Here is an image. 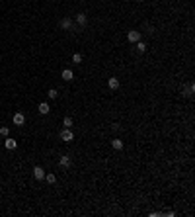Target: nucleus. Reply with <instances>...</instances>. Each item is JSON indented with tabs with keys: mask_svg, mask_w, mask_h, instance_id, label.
Listing matches in <instances>:
<instances>
[{
	"mask_svg": "<svg viewBox=\"0 0 195 217\" xmlns=\"http://www.w3.org/2000/svg\"><path fill=\"white\" fill-rule=\"evenodd\" d=\"M59 137H61V141H64V143H70L72 139H74V133H72L68 127H64L63 131L59 133Z\"/></svg>",
	"mask_w": 195,
	"mask_h": 217,
	"instance_id": "f257e3e1",
	"label": "nucleus"
},
{
	"mask_svg": "<svg viewBox=\"0 0 195 217\" xmlns=\"http://www.w3.org/2000/svg\"><path fill=\"white\" fill-rule=\"evenodd\" d=\"M127 39L131 41V43H137V41H141V31H137V30H131L127 33Z\"/></svg>",
	"mask_w": 195,
	"mask_h": 217,
	"instance_id": "f03ea898",
	"label": "nucleus"
},
{
	"mask_svg": "<svg viewBox=\"0 0 195 217\" xmlns=\"http://www.w3.org/2000/svg\"><path fill=\"white\" fill-rule=\"evenodd\" d=\"M59 26H61V30H64V31L72 30V18H63Z\"/></svg>",
	"mask_w": 195,
	"mask_h": 217,
	"instance_id": "7ed1b4c3",
	"label": "nucleus"
},
{
	"mask_svg": "<svg viewBox=\"0 0 195 217\" xmlns=\"http://www.w3.org/2000/svg\"><path fill=\"white\" fill-rule=\"evenodd\" d=\"M33 178L35 180H43L45 178V170H43L41 166H33Z\"/></svg>",
	"mask_w": 195,
	"mask_h": 217,
	"instance_id": "20e7f679",
	"label": "nucleus"
},
{
	"mask_svg": "<svg viewBox=\"0 0 195 217\" xmlns=\"http://www.w3.org/2000/svg\"><path fill=\"white\" fill-rule=\"evenodd\" d=\"M4 147H6V149H10V151H14V149L18 147V141H16V139H12V137H6Z\"/></svg>",
	"mask_w": 195,
	"mask_h": 217,
	"instance_id": "39448f33",
	"label": "nucleus"
},
{
	"mask_svg": "<svg viewBox=\"0 0 195 217\" xmlns=\"http://www.w3.org/2000/svg\"><path fill=\"white\" fill-rule=\"evenodd\" d=\"M12 121H14V125H24L26 123V118H24V113L18 112V113H14V119Z\"/></svg>",
	"mask_w": 195,
	"mask_h": 217,
	"instance_id": "423d86ee",
	"label": "nucleus"
},
{
	"mask_svg": "<svg viewBox=\"0 0 195 217\" xmlns=\"http://www.w3.org/2000/svg\"><path fill=\"white\" fill-rule=\"evenodd\" d=\"M37 110H39V113H41V115H47L49 112H51V106H49L47 102H41V104L37 106Z\"/></svg>",
	"mask_w": 195,
	"mask_h": 217,
	"instance_id": "0eeeda50",
	"label": "nucleus"
},
{
	"mask_svg": "<svg viewBox=\"0 0 195 217\" xmlns=\"http://www.w3.org/2000/svg\"><path fill=\"white\" fill-rule=\"evenodd\" d=\"M59 166H63V168H68V166H70V157H68V155L59 157Z\"/></svg>",
	"mask_w": 195,
	"mask_h": 217,
	"instance_id": "6e6552de",
	"label": "nucleus"
},
{
	"mask_svg": "<svg viewBox=\"0 0 195 217\" xmlns=\"http://www.w3.org/2000/svg\"><path fill=\"white\" fill-rule=\"evenodd\" d=\"M61 76H63V80H67V82H70V80H72V78H74V72H72L70 69H64Z\"/></svg>",
	"mask_w": 195,
	"mask_h": 217,
	"instance_id": "1a4fd4ad",
	"label": "nucleus"
},
{
	"mask_svg": "<svg viewBox=\"0 0 195 217\" xmlns=\"http://www.w3.org/2000/svg\"><path fill=\"white\" fill-rule=\"evenodd\" d=\"M193 92H195V86H193V84H189V86H185V88H182V94H183V96H187V98H191V96H193Z\"/></svg>",
	"mask_w": 195,
	"mask_h": 217,
	"instance_id": "9d476101",
	"label": "nucleus"
},
{
	"mask_svg": "<svg viewBox=\"0 0 195 217\" xmlns=\"http://www.w3.org/2000/svg\"><path fill=\"white\" fill-rule=\"evenodd\" d=\"M76 22H78V26H86L88 24V18H86L84 12H80V14H76Z\"/></svg>",
	"mask_w": 195,
	"mask_h": 217,
	"instance_id": "9b49d317",
	"label": "nucleus"
},
{
	"mask_svg": "<svg viewBox=\"0 0 195 217\" xmlns=\"http://www.w3.org/2000/svg\"><path fill=\"white\" fill-rule=\"evenodd\" d=\"M107 86H109L111 90H117L119 88V78H115V76H111L109 80H107Z\"/></svg>",
	"mask_w": 195,
	"mask_h": 217,
	"instance_id": "f8f14e48",
	"label": "nucleus"
},
{
	"mask_svg": "<svg viewBox=\"0 0 195 217\" xmlns=\"http://www.w3.org/2000/svg\"><path fill=\"white\" fill-rule=\"evenodd\" d=\"M111 147H113L115 151H121V149H123V141H121V139H113V141H111Z\"/></svg>",
	"mask_w": 195,
	"mask_h": 217,
	"instance_id": "ddd939ff",
	"label": "nucleus"
},
{
	"mask_svg": "<svg viewBox=\"0 0 195 217\" xmlns=\"http://www.w3.org/2000/svg\"><path fill=\"white\" fill-rule=\"evenodd\" d=\"M137 51H139V53H144V51H146V43L137 41Z\"/></svg>",
	"mask_w": 195,
	"mask_h": 217,
	"instance_id": "4468645a",
	"label": "nucleus"
},
{
	"mask_svg": "<svg viewBox=\"0 0 195 217\" xmlns=\"http://www.w3.org/2000/svg\"><path fill=\"white\" fill-rule=\"evenodd\" d=\"M45 180H47V184H55L57 182V176L55 174H45Z\"/></svg>",
	"mask_w": 195,
	"mask_h": 217,
	"instance_id": "2eb2a0df",
	"label": "nucleus"
},
{
	"mask_svg": "<svg viewBox=\"0 0 195 217\" xmlns=\"http://www.w3.org/2000/svg\"><path fill=\"white\" fill-rule=\"evenodd\" d=\"M72 63L80 65V63H82V55H80V53H74V55H72Z\"/></svg>",
	"mask_w": 195,
	"mask_h": 217,
	"instance_id": "dca6fc26",
	"label": "nucleus"
},
{
	"mask_svg": "<svg viewBox=\"0 0 195 217\" xmlns=\"http://www.w3.org/2000/svg\"><path fill=\"white\" fill-rule=\"evenodd\" d=\"M72 123H74V121H72V118H64V119H63V125L68 127V129L72 127Z\"/></svg>",
	"mask_w": 195,
	"mask_h": 217,
	"instance_id": "f3484780",
	"label": "nucleus"
},
{
	"mask_svg": "<svg viewBox=\"0 0 195 217\" xmlns=\"http://www.w3.org/2000/svg\"><path fill=\"white\" fill-rule=\"evenodd\" d=\"M47 96H49V98H51V100H55L57 96H59V92H57L55 88H51V90H49V92H47Z\"/></svg>",
	"mask_w": 195,
	"mask_h": 217,
	"instance_id": "a211bd4d",
	"label": "nucleus"
},
{
	"mask_svg": "<svg viewBox=\"0 0 195 217\" xmlns=\"http://www.w3.org/2000/svg\"><path fill=\"white\" fill-rule=\"evenodd\" d=\"M8 133H10L8 127H0V135H2V137H8Z\"/></svg>",
	"mask_w": 195,
	"mask_h": 217,
	"instance_id": "6ab92c4d",
	"label": "nucleus"
},
{
	"mask_svg": "<svg viewBox=\"0 0 195 217\" xmlns=\"http://www.w3.org/2000/svg\"><path fill=\"white\" fill-rule=\"evenodd\" d=\"M137 2H142V0H137Z\"/></svg>",
	"mask_w": 195,
	"mask_h": 217,
	"instance_id": "aec40b11",
	"label": "nucleus"
}]
</instances>
